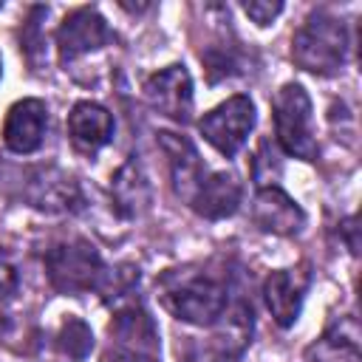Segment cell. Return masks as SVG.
<instances>
[{
	"label": "cell",
	"instance_id": "6da1fadb",
	"mask_svg": "<svg viewBox=\"0 0 362 362\" xmlns=\"http://www.w3.org/2000/svg\"><path fill=\"white\" fill-rule=\"evenodd\" d=\"M158 303L181 322L212 325L229 311V277L209 263L167 269L156 280Z\"/></svg>",
	"mask_w": 362,
	"mask_h": 362
},
{
	"label": "cell",
	"instance_id": "7a4b0ae2",
	"mask_svg": "<svg viewBox=\"0 0 362 362\" xmlns=\"http://www.w3.org/2000/svg\"><path fill=\"white\" fill-rule=\"evenodd\" d=\"M348 28L339 17L317 8L291 37V59L317 76H334L348 59Z\"/></svg>",
	"mask_w": 362,
	"mask_h": 362
},
{
	"label": "cell",
	"instance_id": "3957f363",
	"mask_svg": "<svg viewBox=\"0 0 362 362\" xmlns=\"http://www.w3.org/2000/svg\"><path fill=\"white\" fill-rule=\"evenodd\" d=\"M105 362H158V331L147 308L130 291L116 297V311L107 325Z\"/></svg>",
	"mask_w": 362,
	"mask_h": 362
},
{
	"label": "cell",
	"instance_id": "277c9868",
	"mask_svg": "<svg viewBox=\"0 0 362 362\" xmlns=\"http://www.w3.org/2000/svg\"><path fill=\"white\" fill-rule=\"evenodd\" d=\"M45 272H48L51 286L59 294H71V297L102 291L107 283V269L99 252L82 238L51 246L45 255Z\"/></svg>",
	"mask_w": 362,
	"mask_h": 362
},
{
	"label": "cell",
	"instance_id": "5b68a950",
	"mask_svg": "<svg viewBox=\"0 0 362 362\" xmlns=\"http://www.w3.org/2000/svg\"><path fill=\"white\" fill-rule=\"evenodd\" d=\"M274 133L280 147L303 161H314L320 147L314 136L311 99L300 82H286L274 96Z\"/></svg>",
	"mask_w": 362,
	"mask_h": 362
},
{
	"label": "cell",
	"instance_id": "8992f818",
	"mask_svg": "<svg viewBox=\"0 0 362 362\" xmlns=\"http://www.w3.org/2000/svg\"><path fill=\"white\" fill-rule=\"evenodd\" d=\"M255 102L246 93H235L226 102H221L218 107H212L209 113L201 116L198 130L201 136L226 158H232L249 139L252 127H255Z\"/></svg>",
	"mask_w": 362,
	"mask_h": 362
},
{
	"label": "cell",
	"instance_id": "52a82bcc",
	"mask_svg": "<svg viewBox=\"0 0 362 362\" xmlns=\"http://www.w3.org/2000/svg\"><path fill=\"white\" fill-rule=\"evenodd\" d=\"M116 40V34L110 31V25L105 23V17L93 8V6H79L74 8L62 25L57 28V48H59V59L62 65L74 62L76 57L105 48Z\"/></svg>",
	"mask_w": 362,
	"mask_h": 362
},
{
	"label": "cell",
	"instance_id": "ba28073f",
	"mask_svg": "<svg viewBox=\"0 0 362 362\" xmlns=\"http://www.w3.org/2000/svg\"><path fill=\"white\" fill-rule=\"evenodd\" d=\"M144 96L150 107L178 124L189 122L192 113V79L184 65H167L158 74L147 76L144 82Z\"/></svg>",
	"mask_w": 362,
	"mask_h": 362
},
{
	"label": "cell",
	"instance_id": "9c48e42d",
	"mask_svg": "<svg viewBox=\"0 0 362 362\" xmlns=\"http://www.w3.org/2000/svg\"><path fill=\"white\" fill-rule=\"evenodd\" d=\"M308 286H311L308 266L280 269V272H272L266 277L263 297H266V305H269V311H272V317L280 328H288V325L297 322Z\"/></svg>",
	"mask_w": 362,
	"mask_h": 362
},
{
	"label": "cell",
	"instance_id": "30bf717a",
	"mask_svg": "<svg viewBox=\"0 0 362 362\" xmlns=\"http://www.w3.org/2000/svg\"><path fill=\"white\" fill-rule=\"evenodd\" d=\"M48 130V107L42 99H20L8 107L3 122V141L11 153L28 156L40 150Z\"/></svg>",
	"mask_w": 362,
	"mask_h": 362
},
{
	"label": "cell",
	"instance_id": "8fae6325",
	"mask_svg": "<svg viewBox=\"0 0 362 362\" xmlns=\"http://www.w3.org/2000/svg\"><path fill=\"white\" fill-rule=\"evenodd\" d=\"M158 141L170 158V175H173V189L181 201H189L195 198V192L201 189V184L206 181L209 170L206 164L201 161L198 150L192 147V141H187L184 136H175V133H158Z\"/></svg>",
	"mask_w": 362,
	"mask_h": 362
},
{
	"label": "cell",
	"instance_id": "7c38bea8",
	"mask_svg": "<svg viewBox=\"0 0 362 362\" xmlns=\"http://www.w3.org/2000/svg\"><path fill=\"white\" fill-rule=\"evenodd\" d=\"M252 218L263 232L272 235H297L305 223V212L288 198L280 187H260L252 204Z\"/></svg>",
	"mask_w": 362,
	"mask_h": 362
},
{
	"label": "cell",
	"instance_id": "4fadbf2b",
	"mask_svg": "<svg viewBox=\"0 0 362 362\" xmlns=\"http://www.w3.org/2000/svg\"><path fill=\"white\" fill-rule=\"evenodd\" d=\"M68 136L76 150L96 153L113 139V116L96 102H76L68 113Z\"/></svg>",
	"mask_w": 362,
	"mask_h": 362
},
{
	"label": "cell",
	"instance_id": "5bb4252c",
	"mask_svg": "<svg viewBox=\"0 0 362 362\" xmlns=\"http://www.w3.org/2000/svg\"><path fill=\"white\" fill-rule=\"evenodd\" d=\"M238 204H240V181L226 170H221V173L209 170L206 181L189 201V209L206 221H221V218L232 215L238 209Z\"/></svg>",
	"mask_w": 362,
	"mask_h": 362
},
{
	"label": "cell",
	"instance_id": "9a60e30c",
	"mask_svg": "<svg viewBox=\"0 0 362 362\" xmlns=\"http://www.w3.org/2000/svg\"><path fill=\"white\" fill-rule=\"evenodd\" d=\"M308 362H359V339H356V325L345 320V325L331 322L325 334L308 345L305 351Z\"/></svg>",
	"mask_w": 362,
	"mask_h": 362
},
{
	"label": "cell",
	"instance_id": "2e32d148",
	"mask_svg": "<svg viewBox=\"0 0 362 362\" xmlns=\"http://www.w3.org/2000/svg\"><path fill=\"white\" fill-rule=\"evenodd\" d=\"M57 348L68 356V359H85L88 354H90V348H93V334H90V328H88V322L85 320H79V317H68L65 322H62V328H59V334H57Z\"/></svg>",
	"mask_w": 362,
	"mask_h": 362
},
{
	"label": "cell",
	"instance_id": "e0dca14e",
	"mask_svg": "<svg viewBox=\"0 0 362 362\" xmlns=\"http://www.w3.org/2000/svg\"><path fill=\"white\" fill-rule=\"evenodd\" d=\"M240 8H243V14L246 17H252L257 25H269L280 11H283V3H263V0H252V3H240Z\"/></svg>",
	"mask_w": 362,
	"mask_h": 362
},
{
	"label": "cell",
	"instance_id": "ac0fdd59",
	"mask_svg": "<svg viewBox=\"0 0 362 362\" xmlns=\"http://www.w3.org/2000/svg\"><path fill=\"white\" fill-rule=\"evenodd\" d=\"M17 286H20V277H17V269L14 263L8 260L6 252H0V300L17 294Z\"/></svg>",
	"mask_w": 362,
	"mask_h": 362
},
{
	"label": "cell",
	"instance_id": "d6986e66",
	"mask_svg": "<svg viewBox=\"0 0 362 362\" xmlns=\"http://www.w3.org/2000/svg\"><path fill=\"white\" fill-rule=\"evenodd\" d=\"M0 76H3V59H0Z\"/></svg>",
	"mask_w": 362,
	"mask_h": 362
},
{
	"label": "cell",
	"instance_id": "ffe728a7",
	"mask_svg": "<svg viewBox=\"0 0 362 362\" xmlns=\"http://www.w3.org/2000/svg\"><path fill=\"white\" fill-rule=\"evenodd\" d=\"M0 8H3V3H0Z\"/></svg>",
	"mask_w": 362,
	"mask_h": 362
}]
</instances>
